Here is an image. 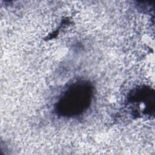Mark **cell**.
Masks as SVG:
<instances>
[{
	"label": "cell",
	"mask_w": 155,
	"mask_h": 155,
	"mask_svg": "<svg viewBox=\"0 0 155 155\" xmlns=\"http://www.w3.org/2000/svg\"><path fill=\"white\" fill-rule=\"evenodd\" d=\"M93 97L92 86L87 82H76L70 85L61 96L56 110L59 115L73 117L88 108Z\"/></svg>",
	"instance_id": "cell-1"
}]
</instances>
